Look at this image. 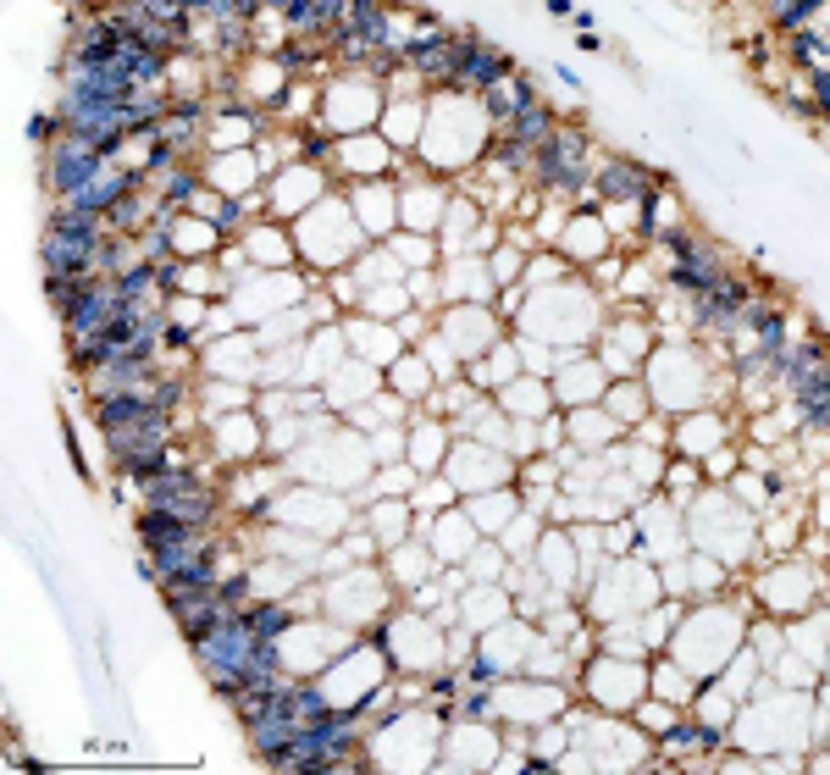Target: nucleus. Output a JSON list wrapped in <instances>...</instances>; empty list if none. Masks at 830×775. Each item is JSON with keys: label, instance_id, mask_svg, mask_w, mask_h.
<instances>
[{"label": "nucleus", "instance_id": "obj_1", "mask_svg": "<svg viewBox=\"0 0 830 775\" xmlns=\"http://www.w3.org/2000/svg\"><path fill=\"white\" fill-rule=\"evenodd\" d=\"M194 654H200V665L211 670L216 687L238 698V687H244V670H249V659H255V632H249V620L222 615L211 632L194 637Z\"/></svg>", "mask_w": 830, "mask_h": 775}, {"label": "nucleus", "instance_id": "obj_2", "mask_svg": "<svg viewBox=\"0 0 830 775\" xmlns=\"http://www.w3.org/2000/svg\"><path fill=\"white\" fill-rule=\"evenodd\" d=\"M161 432H166V416L150 410V416L128 421V427H106V443L117 449V460H161Z\"/></svg>", "mask_w": 830, "mask_h": 775}, {"label": "nucleus", "instance_id": "obj_3", "mask_svg": "<svg viewBox=\"0 0 830 775\" xmlns=\"http://www.w3.org/2000/svg\"><path fill=\"white\" fill-rule=\"evenodd\" d=\"M100 178V150L95 144H83L67 133V150H56V167H50V183H56L61 194H83L89 183Z\"/></svg>", "mask_w": 830, "mask_h": 775}, {"label": "nucleus", "instance_id": "obj_4", "mask_svg": "<svg viewBox=\"0 0 830 775\" xmlns=\"http://www.w3.org/2000/svg\"><path fill=\"white\" fill-rule=\"evenodd\" d=\"M122 310H128V305H122V294H106V288H83L78 305H72L67 316H72V333L95 338V333H106V327L117 322Z\"/></svg>", "mask_w": 830, "mask_h": 775}, {"label": "nucleus", "instance_id": "obj_5", "mask_svg": "<svg viewBox=\"0 0 830 775\" xmlns=\"http://www.w3.org/2000/svg\"><path fill=\"white\" fill-rule=\"evenodd\" d=\"M133 183H139V178H95L89 189L78 194V211H89V216H95V211H117V200L133 189Z\"/></svg>", "mask_w": 830, "mask_h": 775}, {"label": "nucleus", "instance_id": "obj_6", "mask_svg": "<svg viewBox=\"0 0 830 775\" xmlns=\"http://www.w3.org/2000/svg\"><path fill=\"white\" fill-rule=\"evenodd\" d=\"M150 399H139V394H106L100 399V427H128V421H139V416H150Z\"/></svg>", "mask_w": 830, "mask_h": 775}, {"label": "nucleus", "instance_id": "obj_7", "mask_svg": "<svg viewBox=\"0 0 830 775\" xmlns=\"http://www.w3.org/2000/svg\"><path fill=\"white\" fill-rule=\"evenodd\" d=\"M144 537H150V549H161V543H183V537H194V526L183 521V515H172V510H150L144 515Z\"/></svg>", "mask_w": 830, "mask_h": 775}, {"label": "nucleus", "instance_id": "obj_8", "mask_svg": "<svg viewBox=\"0 0 830 775\" xmlns=\"http://www.w3.org/2000/svg\"><path fill=\"white\" fill-rule=\"evenodd\" d=\"M200 560V549H194V537H183V543H161V549H155V576H178L183 565H194Z\"/></svg>", "mask_w": 830, "mask_h": 775}, {"label": "nucleus", "instance_id": "obj_9", "mask_svg": "<svg viewBox=\"0 0 830 775\" xmlns=\"http://www.w3.org/2000/svg\"><path fill=\"white\" fill-rule=\"evenodd\" d=\"M709 277H714V250H692L687 266H681V283L687 288H709Z\"/></svg>", "mask_w": 830, "mask_h": 775}, {"label": "nucleus", "instance_id": "obj_10", "mask_svg": "<svg viewBox=\"0 0 830 775\" xmlns=\"http://www.w3.org/2000/svg\"><path fill=\"white\" fill-rule=\"evenodd\" d=\"M288 626V609L283 604H266V609H255V615H249V632L255 637H277Z\"/></svg>", "mask_w": 830, "mask_h": 775}, {"label": "nucleus", "instance_id": "obj_11", "mask_svg": "<svg viewBox=\"0 0 830 775\" xmlns=\"http://www.w3.org/2000/svg\"><path fill=\"white\" fill-rule=\"evenodd\" d=\"M543 133H548V117L532 106V100H526L521 117H515V139H543Z\"/></svg>", "mask_w": 830, "mask_h": 775}, {"label": "nucleus", "instance_id": "obj_12", "mask_svg": "<svg viewBox=\"0 0 830 775\" xmlns=\"http://www.w3.org/2000/svg\"><path fill=\"white\" fill-rule=\"evenodd\" d=\"M111 216H117L122 227H133V222L144 216V200H139V194H122V200H117V211H111Z\"/></svg>", "mask_w": 830, "mask_h": 775}, {"label": "nucleus", "instance_id": "obj_13", "mask_svg": "<svg viewBox=\"0 0 830 775\" xmlns=\"http://www.w3.org/2000/svg\"><path fill=\"white\" fill-rule=\"evenodd\" d=\"M604 189H609V194H637V178H631L626 167H609V172H604Z\"/></svg>", "mask_w": 830, "mask_h": 775}, {"label": "nucleus", "instance_id": "obj_14", "mask_svg": "<svg viewBox=\"0 0 830 775\" xmlns=\"http://www.w3.org/2000/svg\"><path fill=\"white\" fill-rule=\"evenodd\" d=\"M797 56H803V61H819V56H825V45H819V39H797Z\"/></svg>", "mask_w": 830, "mask_h": 775}, {"label": "nucleus", "instance_id": "obj_15", "mask_svg": "<svg viewBox=\"0 0 830 775\" xmlns=\"http://www.w3.org/2000/svg\"><path fill=\"white\" fill-rule=\"evenodd\" d=\"M808 17V6H781V28H792V23H803Z\"/></svg>", "mask_w": 830, "mask_h": 775}]
</instances>
